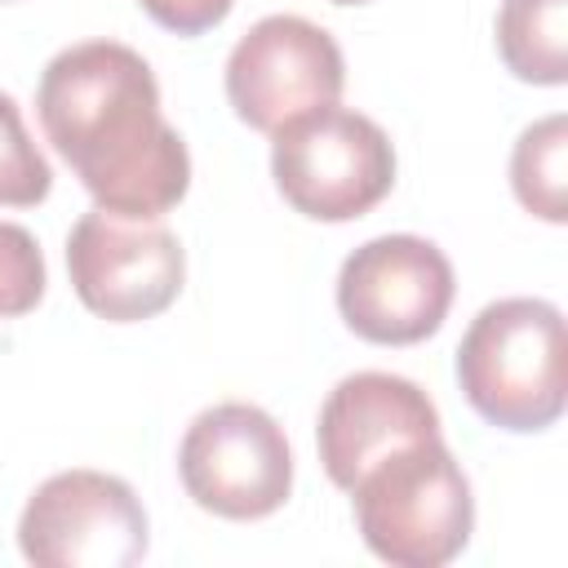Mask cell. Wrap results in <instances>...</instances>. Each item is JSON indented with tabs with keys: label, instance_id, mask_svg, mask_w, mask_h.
Instances as JSON below:
<instances>
[{
	"label": "cell",
	"instance_id": "obj_1",
	"mask_svg": "<svg viewBox=\"0 0 568 568\" xmlns=\"http://www.w3.org/2000/svg\"><path fill=\"white\" fill-rule=\"evenodd\" d=\"M36 111L98 209L160 217L186 195L191 155L160 111V84L138 49L120 40L62 49L40 71Z\"/></svg>",
	"mask_w": 568,
	"mask_h": 568
},
{
	"label": "cell",
	"instance_id": "obj_2",
	"mask_svg": "<svg viewBox=\"0 0 568 568\" xmlns=\"http://www.w3.org/2000/svg\"><path fill=\"white\" fill-rule=\"evenodd\" d=\"M457 382L466 404L488 426L515 435L555 426L568 399V342L559 306L541 297L488 302L457 346Z\"/></svg>",
	"mask_w": 568,
	"mask_h": 568
},
{
	"label": "cell",
	"instance_id": "obj_3",
	"mask_svg": "<svg viewBox=\"0 0 568 568\" xmlns=\"http://www.w3.org/2000/svg\"><path fill=\"white\" fill-rule=\"evenodd\" d=\"M351 501L364 546L395 568H439L466 550L475 528L470 479L439 435L373 462L351 484Z\"/></svg>",
	"mask_w": 568,
	"mask_h": 568
},
{
	"label": "cell",
	"instance_id": "obj_4",
	"mask_svg": "<svg viewBox=\"0 0 568 568\" xmlns=\"http://www.w3.org/2000/svg\"><path fill=\"white\" fill-rule=\"evenodd\" d=\"M280 195L315 222H351L395 186V146L377 120L351 106H315L271 133Z\"/></svg>",
	"mask_w": 568,
	"mask_h": 568
},
{
	"label": "cell",
	"instance_id": "obj_5",
	"mask_svg": "<svg viewBox=\"0 0 568 568\" xmlns=\"http://www.w3.org/2000/svg\"><path fill=\"white\" fill-rule=\"evenodd\" d=\"M186 497L222 519H266L293 493V453L280 422L257 404L204 408L178 448Z\"/></svg>",
	"mask_w": 568,
	"mask_h": 568
},
{
	"label": "cell",
	"instance_id": "obj_6",
	"mask_svg": "<svg viewBox=\"0 0 568 568\" xmlns=\"http://www.w3.org/2000/svg\"><path fill=\"white\" fill-rule=\"evenodd\" d=\"M67 275L93 315L138 324L178 302L186 253L160 217H124L93 204L67 235Z\"/></svg>",
	"mask_w": 568,
	"mask_h": 568
},
{
	"label": "cell",
	"instance_id": "obj_7",
	"mask_svg": "<svg viewBox=\"0 0 568 568\" xmlns=\"http://www.w3.org/2000/svg\"><path fill=\"white\" fill-rule=\"evenodd\" d=\"M18 546L36 568H129L146 555V510L106 470H58L22 506Z\"/></svg>",
	"mask_w": 568,
	"mask_h": 568
},
{
	"label": "cell",
	"instance_id": "obj_8",
	"mask_svg": "<svg viewBox=\"0 0 568 568\" xmlns=\"http://www.w3.org/2000/svg\"><path fill=\"white\" fill-rule=\"evenodd\" d=\"M342 84L346 62L337 40L297 13L253 22L226 58V102L257 133H275L293 115L337 102Z\"/></svg>",
	"mask_w": 568,
	"mask_h": 568
},
{
	"label": "cell",
	"instance_id": "obj_9",
	"mask_svg": "<svg viewBox=\"0 0 568 568\" xmlns=\"http://www.w3.org/2000/svg\"><path fill=\"white\" fill-rule=\"evenodd\" d=\"M453 262L422 235H377L337 271V311L351 333L377 346L430 337L453 306Z\"/></svg>",
	"mask_w": 568,
	"mask_h": 568
},
{
	"label": "cell",
	"instance_id": "obj_10",
	"mask_svg": "<svg viewBox=\"0 0 568 568\" xmlns=\"http://www.w3.org/2000/svg\"><path fill=\"white\" fill-rule=\"evenodd\" d=\"M435 435H439V413L430 395L417 382L399 373H377V368L342 377L328 390L315 426L320 466L346 493L386 453L417 439H435Z\"/></svg>",
	"mask_w": 568,
	"mask_h": 568
},
{
	"label": "cell",
	"instance_id": "obj_11",
	"mask_svg": "<svg viewBox=\"0 0 568 568\" xmlns=\"http://www.w3.org/2000/svg\"><path fill=\"white\" fill-rule=\"evenodd\" d=\"M497 53L528 84L568 80V0H501Z\"/></svg>",
	"mask_w": 568,
	"mask_h": 568
},
{
	"label": "cell",
	"instance_id": "obj_12",
	"mask_svg": "<svg viewBox=\"0 0 568 568\" xmlns=\"http://www.w3.org/2000/svg\"><path fill=\"white\" fill-rule=\"evenodd\" d=\"M510 186L519 204L546 222L568 217V120L546 115L528 124L510 151Z\"/></svg>",
	"mask_w": 568,
	"mask_h": 568
},
{
	"label": "cell",
	"instance_id": "obj_13",
	"mask_svg": "<svg viewBox=\"0 0 568 568\" xmlns=\"http://www.w3.org/2000/svg\"><path fill=\"white\" fill-rule=\"evenodd\" d=\"M49 186H53L49 160L31 142L18 102L9 93H0V204L31 209L49 195Z\"/></svg>",
	"mask_w": 568,
	"mask_h": 568
},
{
	"label": "cell",
	"instance_id": "obj_14",
	"mask_svg": "<svg viewBox=\"0 0 568 568\" xmlns=\"http://www.w3.org/2000/svg\"><path fill=\"white\" fill-rule=\"evenodd\" d=\"M44 297V253L18 222H0V320L36 311Z\"/></svg>",
	"mask_w": 568,
	"mask_h": 568
},
{
	"label": "cell",
	"instance_id": "obj_15",
	"mask_svg": "<svg viewBox=\"0 0 568 568\" xmlns=\"http://www.w3.org/2000/svg\"><path fill=\"white\" fill-rule=\"evenodd\" d=\"M146 9L151 22H160L173 36H200L209 27H217L235 0H138Z\"/></svg>",
	"mask_w": 568,
	"mask_h": 568
},
{
	"label": "cell",
	"instance_id": "obj_16",
	"mask_svg": "<svg viewBox=\"0 0 568 568\" xmlns=\"http://www.w3.org/2000/svg\"><path fill=\"white\" fill-rule=\"evenodd\" d=\"M333 4H368V0H333Z\"/></svg>",
	"mask_w": 568,
	"mask_h": 568
}]
</instances>
